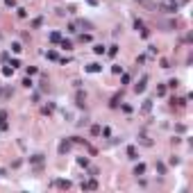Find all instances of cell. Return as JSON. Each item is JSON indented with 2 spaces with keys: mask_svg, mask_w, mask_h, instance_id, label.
Wrapping results in <instances>:
<instances>
[{
  "mask_svg": "<svg viewBox=\"0 0 193 193\" xmlns=\"http://www.w3.org/2000/svg\"><path fill=\"white\" fill-rule=\"evenodd\" d=\"M45 161V155H41V152H36V155H32V157H30V164H32V166H41V164H43Z\"/></svg>",
  "mask_w": 193,
  "mask_h": 193,
  "instance_id": "obj_1",
  "label": "cell"
},
{
  "mask_svg": "<svg viewBox=\"0 0 193 193\" xmlns=\"http://www.w3.org/2000/svg\"><path fill=\"white\" fill-rule=\"evenodd\" d=\"M145 84H148V75H143V77L134 84V91H136V93H143V91H145Z\"/></svg>",
  "mask_w": 193,
  "mask_h": 193,
  "instance_id": "obj_2",
  "label": "cell"
},
{
  "mask_svg": "<svg viewBox=\"0 0 193 193\" xmlns=\"http://www.w3.org/2000/svg\"><path fill=\"white\" fill-rule=\"evenodd\" d=\"M75 100H77V105H79V107H84V102H87V93H84V91H77Z\"/></svg>",
  "mask_w": 193,
  "mask_h": 193,
  "instance_id": "obj_3",
  "label": "cell"
},
{
  "mask_svg": "<svg viewBox=\"0 0 193 193\" xmlns=\"http://www.w3.org/2000/svg\"><path fill=\"white\" fill-rule=\"evenodd\" d=\"M100 70H102V66H100V64H96V62L87 66V73H100Z\"/></svg>",
  "mask_w": 193,
  "mask_h": 193,
  "instance_id": "obj_4",
  "label": "cell"
},
{
  "mask_svg": "<svg viewBox=\"0 0 193 193\" xmlns=\"http://www.w3.org/2000/svg\"><path fill=\"white\" fill-rule=\"evenodd\" d=\"M53 184L59 186V189H70V182H68V180H55Z\"/></svg>",
  "mask_w": 193,
  "mask_h": 193,
  "instance_id": "obj_5",
  "label": "cell"
},
{
  "mask_svg": "<svg viewBox=\"0 0 193 193\" xmlns=\"http://www.w3.org/2000/svg\"><path fill=\"white\" fill-rule=\"evenodd\" d=\"M68 150H70V141H66V139H64L62 143H59V155H64V152H68Z\"/></svg>",
  "mask_w": 193,
  "mask_h": 193,
  "instance_id": "obj_6",
  "label": "cell"
},
{
  "mask_svg": "<svg viewBox=\"0 0 193 193\" xmlns=\"http://www.w3.org/2000/svg\"><path fill=\"white\" fill-rule=\"evenodd\" d=\"M143 173H145V164H136V166H134V175L139 177V175H143Z\"/></svg>",
  "mask_w": 193,
  "mask_h": 193,
  "instance_id": "obj_7",
  "label": "cell"
},
{
  "mask_svg": "<svg viewBox=\"0 0 193 193\" xmlns=\"http://www.w3.org/2000/svg\"><path fill=\"white\" fill-rule=\"evenodd\" d=\"M82 189H98L96 180H89V182H82Z\"/></svg>",
  "mask_w": 193,
  "mask_h": 193,
  "instance_id": "obj_8",
  "label": "cell"
},
{
  "mask_svg": "<svg viewBox=\"0 0 193 193\" xmlns=\"http://www.w3.org/2000/svg\"><path fill=\"white\" fill-rule=\"evenodd\" d=\"M93 53H96V55H105V53H107V48H105L102 43H96V45H93Z\"/></svg>",
  "mask_w": 193,
  "mask_h": 193,
  "instance_id": "obj_9",
  "label": "cell"
},
{
  "mask_svg": "<svg viewBox=\"0 0 193 193\" xmlns=\"http://www.w3.org/2000/svg\"><path fill=\"white\" fill-rule=\"evenodd\" d=\"M127 157H130V159H139V152H136V148H134V145H130V148H127Z\"/></svg>",
  "mask_w": 193,
  "mask_h": 193,
  "instance_id": "obj_10",
  "label": "cell"
},
{
  "mask_svg": "<svg viewBox=\"0 0 193 193\" xmlns=\"http://www.w3.org/2000/svg\"><path fill=\"white\" fill-rule=\"evenodd\" d=\"M11 50H14L16 55H21V53H23V43H18V41H14V43H11Z\"/></svg>",
  "mask_w": 193,
  "mask_h": 193,
  "instance_id": "obj_11",
  "label": "cell"
},
{
  "mask_svg": "<svg viewBox=\"0 0 193 193\" xmlns=\"http://www.w3.org/2000/svg\"><path fill=\"white\" fill-rule=\"evenodd\" d=\"M59 45H62L64 50H73V43H70L68 39H62V41H59Z\"/></svg>",
  "mask_w": 193,
  "mask_h": 193,
  "instance_id": "obj_12",
  "label": "cell"
},
{
  "mask_svg": "<svg viewBox=\"0 0 193 193\" xmlns=\"http://www.w3.org/2000/svg\"><path fill=\"white\" fill-rule=\"evenodd\" d=\"M50 41H53V43H59V41H62V34H59V32H50Z\"/></svg>",
  "mask_w": 193,
  "mask_h": 193,
  "instance_id": "obj_13",
  "label": "cell"
},
{
  "mask_svg": "<svg viewBox=\"0 0 193 193\" xmlns=\"http://www.w3.org/2000/svg\"><path fill=\"white\" fill-rule=\"evenodd\" d=\"M164 9L173 14V11H177V2H168V5H164Z\"/></svg>",
  "mask_w": 193,
  "mask_h": 193,
  "instance_id": "obj_14",
  "label": "cell"
},
{
  "mask_svg": "<svg viewBox=\"0 0 193 193\" xmlns=\"http://www.w3.org/2000/svg\"><path fill=\"white\" fill-rule=\"evenodd\" d=\"M150 109H152V100H145V102H143V109H141V111H143V114H148Z\"/></svg>",
  "mask_w": 193,
  "mask_h": 193,
  "instance_id": "obj_15",
  "label": "cell"
},
{
  "mask_svg": "<svg viewBox=\"0 0 193 193\" xmlns=\"http://www.w3.org/2000/svg\"><path fill=\"white\" fill-rule=\"evenodd\" d=\"M2 75H5V77H11V75H14V68H11V66H5V68H2Z\"/></svg>",
  "mask_w": 193,
  "mask_h": 193,
  "instance_id": "obj_16",
  "label": "cell"
},
{
  "mask_svg": "<svg viewBox=\"0 0 193 193\" xmlns=\"http://www.w3.org/2000/svg\"><path fill=\"white\" fill-rule=\"evenodd\" d=\"M116 53H118V45H109V50H107V55H109V57H116Z\"/></svg>",
  "mask_w": 193,
  "mask_h": 193,
  "instance_id": "obj_17",
  "label": "cell"
},
{
  "mask_svg": "<svg viewBox=\"0 0 193 193\" xmlns=\"http://www.w3.org/2000/svg\"><path fill=\"white\" fill-rule=\"evenodd\" d=\"M23 87H25V89H32V87H34V82H32V77H30V75L23 79Z\"/></svg>",
  "mask_w": 193,
  "mask_h": 193,
  "instance_id": "obj_18",
  "label": "cell"
},
{
  "mask_svg": "<svg viewBox=\"0 0 193 193\" xmlns=\"http://www.w3.org/2000/svg\"><path fill=\"white\" fill-rule=\"evenodd\" d=\"M41 25H43V18H41V16L32 21V27H34V30H36V27H41Z\"/></svg>",
  "mask_w": 193,
  "mask_h": 193,
  "instance_id": "obj_19",
  "label": "cell"
},
{
  "mask_svg": "<svg viewBox=\"0 0 193 193\" xmlns=\"http://www.w3.org/2000/svg\"><path fill=\"white\" fill-rule=\"evenodd\" d=\"M45 57H48V59H53V62H57V59H59V57H57V53H55V50H48V53H45Z\"/></svg>",
  "mask_w": 193,
  "mask_h": 193,
  "instance_id": "obj_20",
  "label": "cell"
},
{
  "mask_svg": "<svg viewBox=\"0 0 193 193\" xmlns=\"http://www.w3.org/2000/svg\"><path fill=\"white\" fill-rule=\"evenodd\" d=\"M25 73L30 75V77H32V75H36L39 70H36V66H27V68H25Z\"/></svg>",
  "mask_w": 193,
  "mask_h": 193,
  "instance_id": "obj_21",
  "label": "cell"
},
{
  "mask_svg": "<svg viewBox=\"0 0 193 193\" xmlns=\"http://www.w3.org/2000/svg\"><path fill=\"white\" fill-rule=\"evenodd\" d=\"M118 100H121V96H114V98H111V102H109V107L116 109V107H118Z\"/></svg>",
  "mask_w": 193,
  "mask_h": 193,
  "instance_id": "obj_22",
  "label": "cell"
},
{
  "mask_svg": "<svg viewBox=\"0 0 193 193\" xmlns=\"http://www.w3.org/2000/svg\"><path fill=\"white\" fill-rule=\"evenodd\" d=\"M91 39H93L91 34H82V36H79V41H82V43H91Z\"/></svg>",
  "mask_w": 193,
  "mask_h": 193,
  "instance_id": "obj_23",
  "label": "cell"
},
{
  "mask_svg": "<svg viewBox=\"0 0 193 193\" xmlns=\"http://www.w3.org/2000/svg\"><path fill=\"white\" fill-rule=\"evenodd\" d=\"M100 132H102V127H100V125H93V127H91V134H93V136H98Z\"/></svg>",
  "mask_w": 193,
  "mask_h": 193,
  "instance_id": "obj_24",
  "label": "cell"
},
{
  "mask_svg": "<svg viewBox=\"0 0 193 193\" xmlns=\"http://www.w3.org/2000/svg\"><path fill=\"white\" fill-rule=\"evenodd\" d=\"M77 164L87 168V166H89V159H87V157H77Z\"/></svg>",
  "mask_w": 193,
  "mask_h": 193,
  "instance_id": "obj_25",
  "label": "cell"
},
{
  "mask_svg": "<svg viewBox=\"0 0 193 193\" xmlns=\"http://www.w3.org/2000/svg\"><path fill=\"white\" fill-rule=\"evenodd\" d=\"M55 111V105H45L43 107V114H53Z\"/></svg>",
  "mask_w": 193,
  "mask_h": 193,
  "instance_id": "obj_26",
  "label": "cell"
},
{
  "mask_svg": "<svg viewBox=\"0 0 193 193\" xmlns=\"http://www.w3.org/2000/svg\"><path fill=\"white\" fill-rule=\"evenodd\" d=\"M157 173H159V175H164V173H166V166H164V164H157Z\"/></svg>",
  "mask_w": 193,
  "mask_h": 193,
  "instance_id": "obj_27",
  "label": "cell"
},
{
  "mask_svg": "<svg viewBox=\"0 0 193 193\" xmlns=\"http://www.w3.org/2000/svg\"><path fill=\"white\" fill-rule=\"evenodd\" d=\"M16 14H18V18H25V16H27V11H25L23 7H18V11H16Z\"/></svg>",
  "mask_w": 193,
  "mask_h": 193,
  "instance_id": "obj_28",
  "label": "cell"
},
{
  "mask_svg": "<svg viewBox=\"0 0 193 193\" xmlns=\"http://www.w3.org/2000/svg\"><path fill=\"white\" fill-rule=\"evenodd\" d=\"M111 73H114V75H121V73H123V66H114V68H111Z\"/></svg>",
  "mask_w": 193,
  "mask_h": 193,
  "instance_id": "obj_29",
  "label": "cell"
},
{
  "mask_svg": "<svg viewBox=\"0 0 193 193\" xmlns=\"http://www.w3.org/2000/svg\"><path fill=\"white\" fill-rule=\"evenodd\" d=\"M0 130H2V132H7V130H9V125H7V121H0Z\"/></svg>",
  "mask_w": 193,
  "mask_h": 193,
  "instance_id": "obj_30",
  "label": "cell"
},
{
  "mask_svg": "<svg viewBox=\"0 0 193 193\" xmlns=\"http://www.w3.org/2000/svg\"><path fill=\"white\" fill-rule=\"evenodd\" d=\"M68 32H77V23H68Z\"/></svg>",
  "mask_w": 193,
  "mask_h": 193,
  "instance_id": "obj_31",
  "label": "cell"
},
{
  "mask_svg": "<svg viewBox=\"0 0 193 193\" xmlns=\"http://www.w3.org/2000/svg\"><path fill=\"white\" fill-rule=\"evenodd\" d=\"M141 36H143V39H148V36H150V30H145V27H143V30H141Z\"/></svg>",
  "mask_w": 193,
  "mask_h": 193,
  "instance_id": "obj_32",
  "label": "cell"
},
{
  "mask_svg": "<svg viewBox=\"0 0 193 193\" xmlns=\"http://www.w3.org/2000/svg\"><path fill=\"white\" fill-rule=\"evenodd\" d=\"M177 84H180L177 79H170V82H168V87H170V89H177Z\"/></svg>",
  "mask_w": 193,
  "mask_h": 193,
  "instance_id": "obj_33",
  "label": "cell"
},
{
  "mask_svg": "<svg viewBox=\"0 0 193 193\" xmlns=\"http://www.w3.org/2000/svg\"><path fill=\"white\" fill-rule=\"evenodd\" d=\"M9 66H11V68H18V66H21V62H18V59H11V64H9Z\"/></svg>",
  "mask_w": 193,
  "mask_h": 193,
  "instance_id": "obj_34",
  "label": "cell"
},
{
  "mask_svg": "<svg viewBox=\"0 0 193 193\" xmlns=\"http://www.w3.org/2000/svg\"><path fill=\"white\" fill-rule=\"evenodd\" d=\"M166 93V87H157V96H164Z\"/></svg>",
  "mask_w": 193,
  "mask_h": 193,
  "instance_id": "obj_35",
  "label": "cell"
},
{
  "mask_svg": "<svg viewBox=\"0 0 193 193\" xmlns=\"http://www.w3.org/2000/svg\"><path fill=\"white\" fill-rule=\"evenodd\" d=\"M0 121H7V111L5 109H0Z\"/></svg>",
  "mask_w": 193,
  "mask_h": 193,
  "instance_id": "obj_36",
  "label": "cell"
},
{
  "mask_svg": "<svg viewBox=\"0 0 193 193\" xmlns=\"http://www.w3.org/2000/svg\"><path fill=\"white\" fill-rule=\"evenodd\" d=\"M5 5L7 7H16V0H5Z\"/></svg>",
  "mask_w": 193,
  "mask_h": 193,
  "instance_id": "obj_37",
  "label": "cell"
},
{
  "mask_svg": "<svg viewBox=\"0 0 193 193\" xmlns=\"http://www.w3.org/2000/svg\"><path fill=\"white\" fill-rule=\"evenodd\" d=\"M89 5H91V7H98V0H87Z\"/></svg>",
  "mask_w": 193,
  "mask_h": 193,
  "instance_id": "obj_38",
  "label": "cell"
}]
</instances>
